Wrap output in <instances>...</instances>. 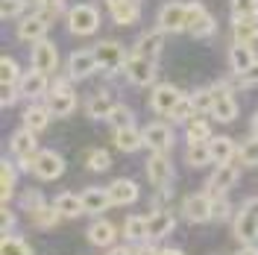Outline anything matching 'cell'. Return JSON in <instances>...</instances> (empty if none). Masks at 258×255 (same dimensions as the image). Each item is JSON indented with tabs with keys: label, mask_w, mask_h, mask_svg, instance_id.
<instances>
[{
	"label": "cell",
	"mask_w": 258,
	"mask_h": 255,
	"mask_svg": "<svg viewBox=\"0 0 258 255\" xmlns=\"http://www.w3.org/2000/svg\"><path fill=\"white\" fill-rule=\"evenodd\" d=\"M38 3H41V6H47V9L53 12V15H56V12H62V9H64V0H38Z\"/></svg>",
	"instance_id": "51"
},
{
	"label": "cell",
	"mask_w": 258,
	"mask_h": 255,
	"mask_svg": "<svg viewBox=\"0 0 258 255\" xmlns=\"http://www.w3.org/2000/svg\"><path fill=\"white\" fill-rule=\"evenodd\" d=\"M135 255H159V252H156L153 246H147V243H141V246L135 249Z\"/></svg>",
	"instance_id": "53"
},
{
	"label": "cell",
	"mask_w": 258,
	"mask_h": 255,
	"mask_svg": "<svg viewBox=\"0 0 258 255\" xmlns=\"http://www.w3.org/2000/svg\"><path fill=\"white\" fill-rule=\"evenodd\" d=\"M226 214H229V203H226L223 197H214L211 200V220H220Z\"/></svg>",
	"instance_id": "47"
},
{
	"label": "cell",
	"mask_w": 258,
	"mask_h": 255,
	"mask_svg": "<svg viewBox=\"0 0 258 255\" xmlns=\"http://www.w3.org/2000/svg\"><path fill=\"white\" fill-rule=\"evenodd\" d=\"M100 62H97L94 50H77L71 59H68V74H71V80H85V77H91Z\"/></svg>",
	"instance_id": "11"
},
{
	"label": "cell",
	"mask_w": 258,
	"mask_h": 255,
	"mask_svg": "<svg viewBox=\"0 0 258 255\" xmlns=\"http://www.w3.org/2000/svg\"><path fill=\"white\" fill-rule=\"evenodd\" d=\"M159 30L161 32H182L188 30V3L170 0L164 3L159 12Z\"/></svg>",
	"instance_id": "3"
},
{
	"label": "cell",
	"mask_w": 258,
	"mask_h": 255,
	"mask_svg": "<svg viewBox=\"0 0 258 255\" xmlns=\"http://www.w3.org/2000/svg\"><path fill=\"white\" fill-rule=\"evenodd\" d=\"M106 123L114 129H126L132 126V112H129L126 106H112V112H109V117H106Z\"/></svg>",
	"instance_id": "40"
},
{
	"label": "cell",
	"mask_w": 258,
	"mask_h": 255,
	"mask_svg": "<svg viewBox=\"0 0 258 255\" xmlns=\"http://www.w3.org/2000/svg\"><path fill=\"white\" fill-rule=\"evenodd\" d=\"M0 103H3V106H12V103H15L18 97H15V88H12V85H0Z\"/></svg>",
	"instance_id": "49"
},
{
	"label": "cell",
	"mask_w": 258,
	"mask_h": 255,
	"mask_svg": "<svg viewBox=\"0 0 258 255\" xmlns=\"http://www.w3.org/2000/svg\"><path fill=\"white\" fill-rule=\"evenodd\" d=\"M173 214L170 211H153V217H147V226H150V238L153 240H161L173 232Z\"/></svg>",
	"instance_id": "22"
},
{
	"label": "cell",
	"mask_w": 258,
	"mask_h": 255,
	"mask_svg": "<svg viewBox=\"0 0 258 255\" xmlns=\"http://www.w3.org/2000/svg\"><path fill=\"white\" fill-rule=\"evenodd\" d=\"M255 53L249 50V44H241V41H235L232 44V50H229V65H232V71L241 77V74H246L252 65H255Z\"/></svg>",
	"instance_id": "19"
},
{
	"label": "cell",
	"mask_w": 258,
	"mask_h": 255,
	"mask_svg": "<svg viewBox=\"0 0 258 255\" xmlns=\"http://www.w3.org/2000/svg\"><path fill=\"white\" fill-rule=\"evenodd\" d=\"M173 144V129L167 123H150L144 129V147H150L153 153H164Z\"/></svg>",
	"instance_id": "15"
},
{
	"label": "cell",
	"mask_w": 258,
	"mask_h": 255,
	"mask_svg": "<svg viewBox=\"0 0 258 255\" xmlns=\"http://www.w3.org/2000/svg\"><path fill=\"white\" fill-rule=\"evenodd\" d=\"M85 167L94 170V173H103V170L112 167V156H109L106 150H88V153H85Z\"/></svg>",
	"instance_id": "38"
},
{
	"label": "cell",
	"mask_w": 258,
	"mask_h": 255,
	"mask_svg": "<svg viewBox=\"0 0 258 255\" xmlns=\"http://www.w3.org/2000/svg\"><path fill=\"white\" fill-rule=\"evenodd\" d=\"M47 24H50V15L44 12H38V15H30L21 21V27H18V38H24V41H41L44 38V32H47Z\"/></svg>",
	"instance_id": "16"
},
{
	"label": "cell",
	"mask_w": 258,
	"mask_h": 255,
	"mask_svg": "<svg viewBox=\"0 0 258 255\" xmlns=\"http://www.w3.org/2000/svg\"><path fill=\"white\" fill-rule=\"evenodd\" d=\"M15 182H18V173L12 167V161L3 159L0 161V197H3V203H9V197L15 191Z\"/></svg>",
	"instance_id": "33"
},
{
	"label": "cell",
	"mask_w": 258,
	"mask_h": 255,
	"mask_svg": "<svg viewBox=\"0 0 258 255\" xmlns=\"http://www.w3.org/2000/svg\"><path fill=\"white\" fill-rule=\"evenodd\" d=\"M47 106H50V112L59 114V117H64V114H71L77 109V97L68 88V82H56V85H53V94H50Z\"/></svg>",
	"instance_id": "14"
},
{
	"label": "cell",
	"mask_w": 258,
	"mask_h": 255,
	"mask_svg": "<svg viewBox=\"0 0 258 255\" xmlns=\"http://www.w3.org/2000/svg\"><path fill=\"white\" fill-rule=\"evenodd\" d=\"M211 200H214L211 194H191L182 203V214L191 223H206V220H211Z\"/></svg>",
	"instance_id": "8"
},
{
	"label": "cell",
	"mask_w": 258,
	"mask_h": 255,
	"mask_svg": "<svg viewBox=\"0 0 258 255\" xmlns=\"http://www.w3.org/2000/svg\"><path fill=\"white\" fill-rule=\"evenodd\" d=\"M255 38H258V12L243 15V18H235V41H241V44H252Z\"/></svg>",
	"instance_id": "23"
},
{
	"label": "cell",
	"mask_w": 258,
	"mask_h": 255,
	"mask_svg": "<svg viewBox=\"0 0 258 255\" xmlns=\"http://www.w3.org/2000/svg\"><path fill=\"white\" fill-rule=\"evenodd\" d=\"M188 144H203L211 138V129H209V120H203V117H191L188 120Z\"/></svg>",
	"instance_id": "36"
},
{
	"label": "cell",
	"mask_w": 258,
	"mask_h": 255,
	"mask_svg": "<svg viewBox=\"0 0 258 255\" xmlns=\"http://www.w3.org/2000/svg\"><path fill=\"white\" fill-rule=\"evenodd\" d=\"M238 182V167H232V164H220L209 179V191L211 197H223V191H229L232 185Z\"/></svg>",
	"instance_id": "18"
},
{
	"label": "cell",
	"mask_w": 258,
	"mask_h": 255,
	"mask_svg": "<svg viewBox=\"0 0 258 255\" xmlns=\"http://www.w3.org/2000/svg\"><path fill=\"white\" fill-rule=\"evenodd\" d=\"M191 100H194V109H197V112H211V103H214V91H211V88H203V91L191 94Z\"/></svg>",
	"instance_id": "44"
},
{
	"label": "cell",
	"mask_w": 258,
	"mask_h": 255,
	"mask_svg": "<svg viewBox=\"0 0 258 255\" xmlns=\"http://www.w3.org/2000/svg\"><path fill=\"white\" fill-rule=\"evenodd\" d=\"M0 255H32V252H30V246H27L21 238H9V235H3Z\"/></svg>",
	"instance_id": "41"
},
{
	"label": "cell",
	"mask_w": 258,
	"mask_h": 255,
	"mask_svg": "<svg viewBox=\"0 0 258 255\" xmlns=\"http://www.w3.org/2000/svg\"><path fill=\"white\" fill-rule=\"evenodd\" d=\"M211 91H214V103H211L214 120L232 123V120L238 117V103H235V97L229 94V88H223V85H217V88H211Z\"/></svg>",
	"instance_id": "7"
},
{
	"label": "cell",
	"mask_w": 258,
	"mask_h": 255,
	"mask_svg": "<svg viewBox=\"0 0 258 255\" xmlns=\"http://www.w3.org/2000/svg\"><path fill=\"white\" fill-rule=\"evenodd\" d=\"M194 112H197V109H194V100H191V97H182V100L176 103V109L170 112V117H173V120H185V123H188V120L194 117Z\"/></svg>",
	"instance_id": "43"
},
{
	"label": "cell",
	"mask_w": 258,
	"mask_h": 255,
	"mask_svg": "<svg viewBox=\"0 0 258 255\" xmlns=\"http://www.w3.org/2000/svg\"><path fill=\"white\" fill-rule=\"evenodd\" d=\"M94 56L100 62V68H106V71H117V68L126 65V50L120 47L117 41H100L94 47Z\"/></svg>",
	"instance_id": "9"
},
{
	"label": "cell",
	"mask_w": 258,
	"mask_h": 255,
	"mask_svg": "<svg viewBox=\"0 0 258 255\" xmlns=\"http://www.w3.org/2000/svg\"><path fill=\"white\" fill-rule=\"evenodd\" d=\"M147 176H150V182L156 185V188H167L170 185V179H173V167H170V159L164 156V153H153L150 161H147Z\"/></svg>",
	"instance_id": "10"
},
{
	"label": "cell",
	"mask_w": 258,
	"mask_h": 255,
	"mask_svg": "<svg viewBox=\"0 0 258 255\" xmlns=\"http://www.w3.org/2000/svg\"><path fill=\"white\" fill-rule=\"evenodd\" d=\"M161 44H164V32L156 30V32H144L138 41H135V56H147V59H156L159 56Z\"/></svg>",
	"instance_id": "24"
},
{
	"label": "cell",
	"mask_w": 258,
	"mask_h": 255,
	"mask_svg": "<svg viewBox=\"0 0 258 255\" xmlns=\"http://www.w3.org/2000/svg\"><path fill=\"white\" fill-rule=\"evenodd\" d=\"M88 240L94 243V246H109L114 240V226L109 220H97V223L88 226Z\"/></svg>",
	"instance_id": "31"
},
{
	"label": "cell",
	"mask_w": 258,
	"mask_h": 255,
	"mask_svg": "<svg viewBox=\"0 0 258 255\" xmlns=\"http://www.w3.org/2000/svg\"><path fill=\"white\" fill-rule=\"evenodd\" d=\"M30 62L35 71H44V74H50V71H56V65H59V56H56V44H50V41H35L30 50Z\"/></svg>",
	"instance_id": "12"
},
{
	"label": "cell",
	"mask_w": 258,
	"mask_h": 255,
	"mask_svg": "<svg viewBox=\"0 0 258 255\" xmlns=\"http://www.w3.org/2000/svg\"><path fill=\"white\" fill-rule=\"evenodd\" d=\"M109 255H135V252H129V246H114V249H109Z\"/></svg>",
	"instance_id": "54"
},
{
	"label": "cell",
	"mask_w": 258,
	"mask_h": 255,
	"mask_svg": "<svg viewBox=\"0 0 258 255\" xmlns=\"http://www.w3.org/2000/svg\"><path fill=\"white\" fill-rule=\"evenodd\" d=\"M159 255H185V252H179V249H161Z\"/></svg>",
	"instance_id": "57"
},
{
	"label": "cell",
	"mask_w": 258,
	"mask_h": 255,
	"mask_svg": "<svg viewBox=\"0 0 258 255\" xmlns=\"http://www.w3.org/2000/svg\"><path fill=\"white\" fill-rule=\"evenodd\" d=\"M241 161H243V167H255L258 164V138L255 135L241 147Z\"/></svg>",
	"instance_id": "42"
},
{
	"label": "cell",
	"mask_w": 258,
	"mask_h": 255,
	"mask_svg": "<svg viewBox=\"0 0 258 255\" xmlns=\"http://www.w3.org/2000/svg\"><path fill=\"white\" fill-rule=\"evenodd\" d=\"M9 144H12V153H18L21 159H24V156H38V150H35V132L27 129V126L18 129Z\"/></svg>",
	"instance_id": "26"
},
{
	"label": "cell",
	"mask_w": 258,
	"mask_h": 255,
	"mask_svg": "<svg viewBox=\"0 0 258 255\" xmlns=\"http://www.w3.org/2000/svg\"><path fill=\"white\" fill-rule=\"evenodd\" d=\"M82 206H85V214H103L112 206L109 188H85L82 191Z\"/></svg>",
	"instance_id": "20"
},
{
	"label": "cell",
	"mask_w": 258,
	"mask_h": 255,
	"mask_svg": "<svg viewBox=\"0 0 258 255\" xmlns=\"http://www.w3.org/2000/svg\"><path fill=\"white\" fill-rule=\"evenodd\" d=\"M50 114H53L50 106H35V103H32L30 109L24 112V126L32 129V132H41V129L50 123Z\"/></svg>",
	"instance_id": "29"
},
{
	"label": "cell",
	"mask_w": 258,
	"mask_h": 255,
	"mask_svg": "<svg viewBox=\"0 0 258 255\" xmlns=\"http://www.w3.org/2000/svg\"><path fill=\"white\" fill-rule=\"evenodd\" d=\"M232 12H235V18L252 15V12H258V0H232Z\"/></svg>",
	"instance_id": "46"
},
{
	"label": "cell",
	"mask_w": 258,
	"mask_h": 255,
	"mask_svg": "<svg viewBox=\"0 0 258 255\" xmlns=\"http://www.w3.org/2000/svg\"><path fill=\"white\" fill-rule=\"evenodd\" d=\"M114 144H117V150H123V153H135V150L144 147V132H138L135 126L114 129Z\"/></svg>",
	"instance_id": "25"
},
{
	"label": "cell",
	"mask_w": 258,
	"mask_h": 255,
	"mask_svg": "<svg viewBox=\"0 0 258 255\" xmlns=\"http://www.w3.org/2000/svg\"><path fill=\"white\" fill-rule=\"evenodd\" d=\"M123 235H126L132 243H144L150 240V226H147V217H129L123 223Z\"/></svg>",
	"instance_id": "34"
},
{
	"label": "cell",
	"mask_w": 258,
	"mask_h": 255,
	"mask_svg": "<svg viewBox=\"0 0 258 255\" xmlns=\"http://www.w3.org/2000/svg\"><path fill=\"white\" fill-rule=\"evenodd\" d=\"M209 147H211V159L217 161V164H229V159L235 156V141L226 138V135L209 138Z\"/></svg>",
	"instance_id": "30"
},
{
	"label": "cell",
	"mask_w": 258,
	"mask_h": 255,
	"mask_svg": "<svg viewBox=\"0 0 258 255\" xmlns=\"http://www.w3.org/2000/svg\"><path fill=\"white\" fill-rule=\"evenodd\" d=\"M53 208L62 214V217H80L82 211H85V206H82V197H77V194H59L56 200H53Z\"/></svg>",
	"instance_id": "27"
},
{
	"label": "cell",
	"mask_w": 258,
	"mask_h": 255,
	"mask_svg": "<svg viewBox=\"0 0 258 255\" xmlns=\"http://www.w3.org/2000/svg\"><path fill=\"white\" fill-rule=\"evenodd\" d=\"M109 197H112V206H129L138 200V185L132 179H114L109 185Z\"/></svg>",
	"instance_id": "21"
},
{
	"label": "cell",
	"mask_w": 258,
	"mask_h": 255,
	"mask_svg": "<svg viewBox=\"0 0 258 255\" xmlns=\"http://www.w3.org/2000/svg\"><path fill=\"white\" fill-rule=\"evenodd\" d=\"M235 235L241 243H255L258 240V197L246 200L235 217Z\"/></svg>",
	"instance_id": "1"
},
{
	"label": "cell",
	"mask_w": 258,
	"mask_h": 255,
	"mask_svg": "<svg viewBox=\"0 0 258 255\" xmlns=\"http://www.w3.org/2000/svg\"><path fill=\"white\" fill-rule=\"evenodd\" d=\"M112 97L106 94V91H100V94H94L88 103H85V114L91 117V120H106L109 117V112H112Z\"/></svg>",
	"instance_id": "28"
},
{
	"label": "cell",
	"mask_w": 258,
	"mask_h": 255,
	"mask_svg": "<svg viewBox=\"0 0 258 255\" xmlns=\"http://www.w3.org/2000/svg\"><path fill=\"white\" fill-rule=\"evenodd\" d=\"M0 214H3V235H9V226L15 223V217H12V211H9L6 206H3V211H0Z\"/></svg>",
	"instance_id": "52"
},
{
	"label": "cell",
	"mask_w": 258,
	"mask_h": 255,
	"mask_svg": "<svg viewBox=\"0 0 258 255\" xmlns=\"http://www.w3.org/2000/svg\"><path fill=\"white\" fill-rule=\"evenodd\" d=\"M114 18V24H120V27H129V24H135L138 21V15H141V9H138V3L135 0H123L120 6H114V9H109Z\"/></svg>",
	"instance_id": "32"
},
{
	"label": "cell",
	"mask_w": 258,
	"mask_h": 255,
	"mask_svg": "<svg viewBox=\"0 0 258 255\" xmlns=\"http://www.w3.org/2000/svg\"><path fill=\"white\" fill-rule=\"evenodd\" d=\"M120 3H123V0H106V6H109V9H114V6H120Z\"/></svg>",
	"instance_id": "58"
},
{
	"label": "cell",
	"mask_w": 258,
	"mask_h": 255,
	"mask_svg": "<svg viewBox=\"0 0 258 255\" xmlns=\"http://www.w3.org/2000/svg\"><path fill=\"white\" fill-rule=\"evenodd\" d=\"M68 27H71L74 35H91V32H97V27H100V12H97L94 6H88V3H80V6L71 9Z\"/></svg>",
	"instance_id": "2"
},
{
	"label": "cell",
	"mask_w": 258,
	"mask_h": 255,
	"mask_svg": "<svg viewBox=\"0 0 258 255\" xmlns=\"http://www.w3.org/2000/svg\"><path fill=\"white\" fill-rule=\"evenodd\" d=\"M44 206V200H41V194L38 191H27L24 194V208H30V211H35V208Z\"/></svg>",
	"instance_id": "48"
},
{
	"label": "cell",
	"mask_w": 258,
	"mask_h": 255,
	"mask_svg": "<svg viewBox=\"0 0 258 255\" xmlns=\"http://www.w3.org/2000/svg\"><path fill=\"white\" fill-rule=\"evenodd\" d=\"M238 255H258V249L252 246V243H243V249H241Z\"/></svg>",
	"instance_id": "55"
},
{
	"label": "cell",
	"mask_w": 258,
	"mask_h": 255,
	"mask_svg": "<svg viewBox=\"0 0 258 255\" xmlns=\"http://www.w3.org/2000/svg\"><path fill=\"white\" fill-rule=\"evenodd\" d=\"M185 161L191 164V167H206V164H211V147L209 141L203 144H188V153H185Z\"/></svg>",
	"instance_id": "35"
},
{
	"label": "cell",
	"mask_w": 258,
	"mask_h": 255,
	"mask_svg": "<svg viewBox=\"0 0 258 255\" xmlns=\"http://www.w3.org/2000/svg\"><path fill=\"white\" fill-rule=\"evenodd\" d=\"M24 6H27V0H0V15H3V21H9V18L21 15Z\"/></svg>",
	"instance_id": "45"
},
{
	"label": "cell",
	"mask_w": 258,
	"mask_h": 255,
	"mask_svg": "<svg viewBox=\"0 0 258 255\" xmlns=\"http://www.w3.org/2000/svg\"><path fill=\"white\" fill-rule=\"evenodd\" d=\"M30 214H32V226H38V229H53V226H56V220L62 217L56 208H44V206L35 208V211H30Z\"/></svg>",
	"instance_id": "39"
},
{
	"label": "cell",
	"mask_w": 258,
	"mask_h": 255,
	"mask_svg": "<svg viewBox=\"0 0 258 255\" xmlns=\"http://www.w3.org/2000/svg\"><path fill=\"white\" fill-rule=\"evenodd\" d=\"M21 68H18V62L12 59V56H3L0 59V85H15V82H21Z\"/></svg>",
	"instance_id": "37"
},
{
	"label": "cell",
	"mask_w": 258,
	"mask_h": 255,
	"mask_svg": "<svg viewBox=\"0 0 258 255\" xmlns=\"http://www.w3.org/2000/svg\"><path fill=\"white\" fill-rule=\"evenodd\" d=\"M252 135L258 138V112H255V117H252Z\"/></svg>",
	"instance_id": "56"
},
{
	"label": "cell",
	"mask_w": 258,
	"mask_h": 255,
	"mask_svg": "<svg viewBox=\"0 0 258 255\" xmlns=\"http://www.w3.org/2000/svg\"><path fill=\"white\" fill-rule=\"evenodd\" d=\"M18 91H21V97H30V100L41 97L44 91H47V74L32 68L30 74H24V77H21V82H18Z\"/></svg>",
	"instance_id": "17"
},
{
	"label": "cell",
	"mask_w": 258,
	"mask_h": 255,
	"mask_svg": "<svg viewBox=\"0 0 258 255\" xmlns=\"http://www.w3.org/2000/svg\"><path fill=\"white\" fill-rule=\"evenodd\" d=\"M179 100H182V94H179L176 88H173V85H167V82H161V85L153 88L150 106H153V112H159V114H170L173 109H176Z\"/></svg>",
	"instance_id": "13"
},
{
	"label": "cell",
	"mask_w": 258,
	"mask_h": 255,
	"mask_svg": "<svg viewBox=\"0 0 258 255\" xmlns=\"http://www.w3.org/2000/svg\"><path fill=\"white\" fill-rule=\"evenodd\" d=\"M32 173L38 176V179H44V182H53V179H59V176L64 173V159L59 153H53V150H41V153L35 156Z\"/></svg>",
	"instance_id": "6"
},
{
	"label": "cell",
	"mask_w": 258,
	"mask_h": 255,
	"mask_svg": "<svg viewBox=\"0 0 258 255\" xmlns=\"http://www.w3.org/2000/svg\"><path fill=\"white\" fill-rule=\"evenodd\" d=\"M217 30V21L206 12L203 3H188V32L194 38H209Z\"/></svg>",
	"instance_id": "5"
},
{
	"label": "cell",
	"mask_w": 258,
	"mask_h": 255,
	"mask_svg": "<svg viewBox=\"0 0 258 255\" xmlns=\"http://www.w3.org/2000/svg\"><path fill=\"white\" fill-rule=\"evenodd\" d=\"M123 74L132 85H153L156 82V62L147 59V56H129L126 65H123Z\"/></svg>",
	"instance_id": "4"
},
{
	"label": "cell",
	"mask_w": 258,
	"mask_h": 255,
	"mask_svg": "<svg viewBox=\"0 0 258 255\" xmlns=\"http://www.w3.org/2000/svg\"><path fill=\"white\" fill-rule=\"evenodd\" d=\"M241 82L243 85H258V62L246 71V74H241Z\"/></svg>",
	"instance_id": "50"
}]
</instances>
